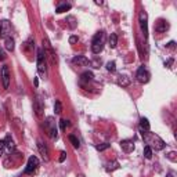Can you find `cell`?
Here are the masks:
<instances>
[{"instance_id": "obj_1", "label": "cell", "mask_w": 177, "mask_h": 177, "mask_svg": "<svg viewBox=\"0 0 177 177\" xmlns=\"http://www.w3.org/2000/svg\"><path fill=\"white\" fill-rule=\"evenodd\" d=\"M141 136H143V140L145 141V144L152 149V151H162L165 148V141L159 137L158 134L155 133H151V132H143L141 130Z\"/></svg>"}, {"instance_id": "obj_2", "label": "cell", "mask_w": 177, "mask_h": 177, "mask_svg": "<svg viewBox=\"0 0 177 177\" xmlns=\"http://www.w3.org/2000/svg\"><path fill=\"white\" fill-rule=\"evenodd\" d=\"M104 44H105V35L104 32H98L94 35L93 41H91V51L94 54H100L104 49Z\"/></svg>"}, {"instance_id": "obj_3", "label": "cell", "mask_w": 177, "mask_h": 177, "mask_svg": "<svg viewBox=\"0 0 177 177\" xmlns=\"http://www.w3.org/2000/svg\"><path fill=\"white\" fill-rule=\"evenodd\" d=\"M138 22H140V28L143 30V35L144 37H148V14L147 11L141 10L140 14H138Z\"/></svg>"}, {"instance_id": "obj_4", "label": "cell", "mask_w": 177, "mask_h": 177, "mask_svg": "<svg viewBox=\"0 0 177 177\" xmlns=\"http://www.w3.org/2000/svg\"><path fill=\"white\" fill-rule=\"evenodd\" d=\"M44 129L47 130L49 136L53 138V140L57 138V127H55V122L51 116H49V118L46 119V122H44Z\"/></svg>"}, {"instance_id": "obj_5", "label": "cell", "mask_w": 177, "mask_h": 177, "mask_svg": "<svg viewBox=\"0 0 177 177\" xmlns=\"http://www.w3.org/2000/svg\"><path fill=\"white\" fill-rule=\"evenodd\" d=\"M39 167V159L36 156H29L28 159V163H26V167H25V174H29L32 176Z\"/></svg>"}, {"instance_id": "obj_6", "label": "cell", "mask_w": 177, "mask_h": 177, "mask_svg": "<svg viewBox=\"0 0 177 177\" xmlns=\"http://www.w3.org/2000/svg\"><path fill=\"white\" fill-rule=\"evenodd\" d=\"M0 77H2V82L4 88L10 87V79H11V73H10V69H8L7 65H3L2 66V71H0Z\"/></svg>"}, {"instance_id": "obj_7", "label": "cell", "mask_w": 177, "mask_h": 177, "mask_svg": "<svg viewBox=\"0 0 177 177\" xmlns=\"http://www.w3.org/2000/svg\"><path fill=\"white\" fill-rule=\"evenodd\" d=\"M136 77H137V80L140 83H147V82H148V80H149V72H148V69H147V66L141 65L140 68L137 69Z\"/></svg>"}, {"instance_id": "obj_8", "label": "cell", "mask_w": 177, "mask_h": 177, "mask_svg": "<svg viewBox=\"0 0 177 177\" xmlns=\"http://www.w3.org/2000/svg\"><path fill=\"white\" fill-rule=\"evenodd\" d=\"M37 71L40 75H46V60H44V55H43V51L39 50L37 51Z\"/></svg>"}, {"instance_id": "obj_9", "label": "cell", "mask_w": 177, "mask_h": 177, "mask_svg": "<svg viewBox=\"0 0 177 177\" xmlns=\"http://www.w3.org/2000/svg\"><path fill=\"white\" fill-rule=\"evenodd\" d=\"M11 32V26H10V22L7 19H3L0 21V37H7L8 33Z\"/></svg>"}, {"instance_id": "obj_10", "label": "cell", "mask_w": 177, "mask_h": 177, "mask_svg": "<svg viewBox=\"0 0 177 177\" xmlns=\"http://www.w3.org/2000/svg\"><path fill=\"white\" fill-rule=\"evenodd\" d=\"M120 147L124 152H133L134 151V141L133 140H122L120 141Z\"/></svg>"}, {"instance_id": "obj_11", "label": "cell", "mask_w": 177, "mask_h": 177, "mask_svg": "<svg viewBox=\"0 0 177 177\" xmlns=\"http://www.w3.org/2000/svg\"><path fill=\"white\" fill-rule=\"evenodd\" d=\"M37 148H39V151H40L43 159L47 162V160H49V148H47V145L41 140H37Z\"/></svg>"}, {"instance_id": "obj_12", "label": "cell", "mask_w": 177, "mask_h": 177, "mask_svg": "<svg viewBox=\"0 0 177 177\" xmlns=\"http://www.w3.org/2000/svg\"><path fill=\"white\" fill-rule=\"evenodd\" d=\"M33 111L36 112L37 116H41V111H43V102H41L40 97H36V100L33 101Z\"/></svg>"}, {"instance_id": "obj_13", "label": "cell", "mask_w": 177, "mask_h": 177, "mask_svg": "<svg viewBox=\"0 0 177 177\" xmlns=\"http://www.w3.org/2000/svg\"><path fill=\"white\" fill-rule=\"evenodd\" d=\"M167 28H169L167 21H165V19H159L158 24H156V26H155V30H156L158 33H163V32H166Z\"/></svg>"}, {"instance_id": "obj_14", "label": "cell", "mask_w": 177, "mask_h": 177, "mask_svg": "<svg viewBox=\"0 0 177 177\" xmlns=\"http://www.w3.org/2000/svg\"><path fill=\"white\" fill-rule=\"evenodd\" d=\"M72 62L76 64V65L86 66V65H88V62H90V61H88L86 57H83V55H76V57L72 58Z\"/></svg>"}, {"instance_id": "obj_15", "label": "cell", "mask_w": 177, "mask_h": 177, "mask_svg": "<svg viewBox=\"0 0 177 177\" xmlns=\"http://www.w3.org/2000/svg\"><path fill=\"white\" fill-rule=\"evenodd\" d=\"M4 47H6V50L7 51H13L14 50V39L11 37V36H7V37L4 39Z\"/></svg>"}, {"instance_id": "obj_16", "label": "cell", "mask_w": 177, "mask_h": 177, "mask_svg": "<svg viewBox=\"0 0 177 177\" xmlns=\"http://www.w3.org/2000/svg\"><path fill=\"white\" fill-rule=\"evenodd\" d=\"M71 7H72V6L69 4V3H61V4L58 6L57 8H55V13H57V14H61V13H64V11L71 10Z\"/></svg>"}, {"instance_id": "obj_17", "label": "cell", "mask_w": 177, "mask_h": 177, "mask_svg": "<svg viewBox=\"0 0 177 177\" xmlns=\"http://www.w3.org/2000/svg\"><path fill=\"white\" fill-rule=\"evenodd\" d=\"M140 130H143V132H149V122L147 118L140 119Z\"/></svg>"}, {"instance_id": "obj_18", "label": "cell", "mask_w": 177, "mask_h": 177, "mask_svg": "<svg viewBox=\"0 0 177 177\" xmlns=\"http://www.w3.org/2000/svg\"><path fill=\"white\" fill-rule=\"evenodd\" d=\"M118 85L120 86H129L130 85V77L126 76V75H120L118 77Z\"/></svg>"}, {"instance_id": "obj_19", "label": "cell", "mask_w": 177, "mask_h": 177, "mask_svg": "<svg viewBox=\"0 0 177 177\" xmlns=\"http://www.w3.org/2000/svg\"><path fill=\"white\" fill-rule=\"evenodd\" d=\"M108 41H109L111 49H115L116 44H118V36H116V33H111L109 37H108Z\"/></svg>"}, {"instance_id": "obj_20", "label": "cell", "mask_w": 177, "mask_h": 177, "mask_svg": "<svg viewBox=\"0 0 177 177\" xmlns=\"http://www.w3.org/2000/svg\"><path fill=\"white\" fill-rule=\"evenodd\" d=\"M80 80L82 82H90V80H93V73L91 72H85V73H82V76H80Z\"/></svg>"}, {"instance_id": "obj_21", "label": "cell", "mask_w": 177, "mask_h": 177, "mask_svg": "<svg viewBox=\"0 0 177 177\" xmlns=\"http://www.w3.org/2000/svg\"><path fill=\"white\" fill-rule=\"evenodd\" d=\"M118 167H119V163L116 162V160H113V162H109L107 165V171H113V170H116Z\"/></svg>"}, {"instance_id": "obj_22", "label": "cell", "mask_w": 177, "mask_h": 177, "mask_svg": "<svg viewBox=\"0 0 177 177\" xmlns=\"http://www.w3.org/2000/svg\"><path fill=\"white\" fill-rule=\"evenodd\" d=\"M54 112L55 115H60L62 112V105H61V101H58V100H55L54 102Z\"/></svg>"}, {"instance_id": "obj_23", "label": "cell", "mask_w": 177, "mask_h": 177, "mask_svg": "<svg viewBox=\"0 0 177 177\" xmlns=\"http://www.w3.org/2000/svg\"><path fill=\"white\" fill-rule=\"evenodd\" d=\"M69 141L72 143V145H73L75 148H79V147H80V143H79V140H77L76 136L71 134V136H69Z\"/></svg>"}, {"instance_id": "obj_24", "label": "cell", "mask_w": 177, "mask_h": 177, "mask_svg": "<svg viewBox=\"0 0 177 177\" xmlns=\"http://www.w3.org/2000/svg\"><path fill=\"white\" fill-rule=\"evenodd\" d=\"M144 156H145L147 159H151V158H152V149L149 148L148 145L144 147Z\"/></svg>"}, {"instance_id": "obj_25", "label": "cell", "mask_w": 177, "mask_h": 177, "mask_svg": "<svg viewBox=\"0 0 177 177\" xmlns=\"http://www.w3.org/2000/svg\"><path fill=\"white\" fill-rule=\"evenodd\" d=\"M71 126V123H69V120H66V119H61L60 120V127L61 130H66V127Z\"/></svg>"}, {"instance_id": "obj_26", "label": "cell", "mask_w": 177, "mask_h": 177, "mask_svg": "<svg viewBox=\"0 0 177 177\" xmlns=\"http://www.w3.org/2000/svg\"><path fill=\"white\" fill-rule=\"evenodd\" d=\"M109 147H111V144L104 143V144H98V145H96V148L98 149V151H105V149H108Z\"/></svg>"}, {"instance_id": "obj_27", "label": "cell", "mask_w": 177, "mask_h": 177, "mask_svg": "<svg viewBox=\"0 0 177 177\" xmlns=\"http://www.w3.org/2000/svg\"><path fill=\"white\" fill-rule=\"evenodd\" d=\"M107 69L109 72H113L116 69V64H115V61H109V62H107Z\"/></svg>"}, {"instance_id": "obj_28", "label": "cell", "mask_w": 177, "mask_h": 177, "mask_svg": "<svg viewBox=\"0 0 177 177\" xmlns=\"http://www.w3.org/2000/svg\"><path fill=\"white\" fill-rule=\"evenodd\" d=\"M4 149H6V140H0V156L4 154Z\"/></svg>"}, {"instance_id": "obj_29", "label": "cell", "mask_w": 177, "mask_h": 177, "mask_svg": "<svg viewBox=\"0 0 177 177\" xmlns=\"http://www.w3.org/2000/svg\"><path fill=\"white\" fill-rule=\"evenodd\" d=\"M171 64H173V58H170V60H167L165 62V66L166 68H171Z\"/></svg>"}, {"instance_id": "obj_30", "label": "cell", "mask_w": 177, "mask_h": 177, "mask_svg": "<svg viewBox=\"0 0 177 177\" xmlns=\"http://www.w3.org/2000/svg\"><path fill=\"white\" fill-rule=\"evenodd\" d=\"M76 41H77V36H71V37H69V43L71 44L76 43Z\"/></svg>"}, {"instance_id": "obj_31", "label": "cell", "mask_w": 177, "mask_h": 177, "mask_svg": "<svg viewBox=\"0 0 177 177\" xmlns=\"http://www.w3.org/2000/svg\"><path fill=\"white\" fill-rule=\"evenodd\" d=\"M65 158H66V152L62 151V152H61V156H60V162H64V160H65Z\"/></svg>"}, {"instance_id": "obj_32", "label": "cell", "mask_w": 177, "mask_h": 177, "mask_svg": "<svg viewBox=\"0 0 177 177\" xmlns=\"http://www.w3.org/2000/svg\"><path fill=\"white\" fill-rule=\"evenodd\" d=\"M68 21H71V28H75V18H73V17H69V18H68Z\"/></svg>"}, {"instance_id": "obj_33", "label": "cell", "mask_w": 177, "mask_h": 177, "mask_svg": "<svg viewBox=\"0 0 177 177\" xmlns=\"http://www.w3.org/2000/svg\"><path fill=\"white\" fill-rule=\"evenodd\" d=\"M3 60H6V54L3 50H0V61H3Z\"/></svg>"}, {"instance_id": "obj_34", "label": "cell", "mask_w": 177, "mask_h": 177, "mask_svg": "<svg viewBox=\"0 0 177 177\" xmlns=\"http://www.w3.org/2000/svg\"><path fill=\"white\" fill-rule=\"evenodd\" d=\"M174 155H176V154H174V152H170V154H169V159H171V160H173V162H174V160H176V158H174Z\"/></svg>"}, {"instance_id": "obj_35", "label": "cell", "mask_w": 177, "mask_h": 177, "mask_svg": "<svg viewBox=\"0 0 177 177\" xmlns=\"http://www.w3.org/2000/svg\"><path fill=\"white\" fill-rule=\"evenodd\" d=\"M174 44H176V43H174V41H170V43L167 44V47H169V49H174V47H176V46H174Z\"/></svg>"}, {"instance_id": "obj_36", "label": "cell", "mask_w": 177, "mask_h": 177, "mask_svg": "<svg viewBox=\"0 0 177 177\" xmlns=\"http://www.w3.org/2000/svg\"><path fill=\"white\" fill-rule=\"evenodd\" d=\"M77 177H85V176H83V174H77Z\"/></svg>"}, {"instance_id": "obj_37", "label": "cell", "mask_w": 177, "mask_h": 177, "mask_svg": "<svg viewBox=\"0 0 177 177\" xmlns=\"http://www.w3.org/2000/svg\"><path fill=\"white\" fill-rule=\"evenodd\" d=\"M167 177H174V176H173V174H167Z\"/></svg>"}]
</instances>
